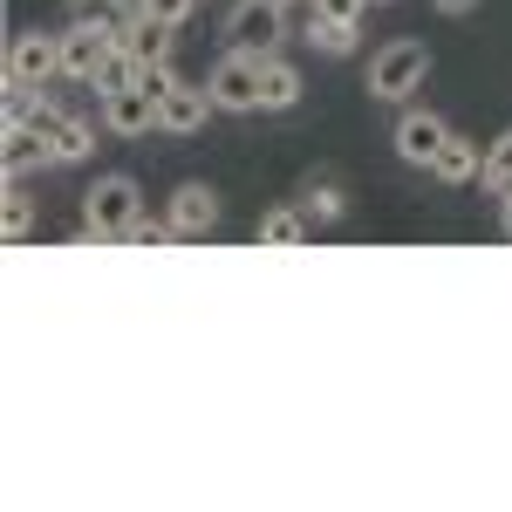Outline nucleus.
<instances>
[{
  "mask_svg": "<svg viewBox=\"0 0 512 512\" xmlns=\"http://www.w3.org/2000/svg\"><path fill=\"white\" fill-rule=\"evenodd\" d=\"M369 7H390V0H369Z\"/></svg>",
  "mask_w": 512,
  "mask_h": 512,
  "instance_id": "nucleus-27",
  "label": "nucleus"
},
{
  "mask_svg": "<svg viewBox=\"0 0 512 512\" xmlns=\"http://www.w3.org/2000/svg\"><path fill=\"white\" fill-rule=\"evenodd\" d=\"M478 171H485V151H478L472 137H458V130H451V137H444V151L431 158V178H437V185H472Z\"/></svg>",
  "mask_w": 512,
  "mask_h": 512,
  "instance_id": "nucleus-13",
  "label": "nucleus"
},
{
  "mask_svg": "<svg viewBox=\"0 0 512 512\" xmlns=\"http://www.w3.org/2000/svg\"><path fill=\"white\" fill-rule=\"evenodd\" d=\"M41 144H48V164H82L89 151H96V123H82V117H69V110H62V117H55V130H48Z\"/></svg>",
  "mask_w": 512,
  "mask_h": 512,
  "instance_id": "nucleus-14",
  "label": "nucleus"
},
{
  "mask_svg": "<svg viewBox=\"0 0 512 512\" xmlns=\"http://www.w3.org/2000/svg\"><path fill=\"white\" fill-rule=\"evenodd\" d=\"M301 103V69L287 55H260V110H294Z\"/></svg>",
  "mask_w": 512,
  "mask_h": 512,
  "instance_id": "nucleus-12",
  "label": "nucleus"
},
{
  "mask_svg": "<svg viewBox=\"0 0 512 512\" xmlns=\"http://www.w3.org/2000/svg\"><path fill=\"white\" fill-rule=\"evenodd\" d=\"M437 14H451V21H458V14H478V0H437Z\"/></svg>",
  "mask_w": 512,
  "mask_h": 512,
  "instance_id": "nucleus-25",
  "label": "nucleus"
},
{
  "mask_svg": "<svg viewBox=\"0 0 512 512\" xmlns=\"http://www.w3.org/2000/svg\"><path fill=\"white\" fill-rule=\"evenodd\" d=\"M55 76H62V35L28 28V35L7 41V82H21V89H48Z\"/></svg>",
  "mask_w": 512,
  "mask_h": 512,
  "instance_id": "nucleus-5",
  "label": "nucleus"
},
{
  "mask_svg": "<svg viewBox=\"0 0 512 512\" xmlns=\"http://www.w3.org/2000/svg\"><path fill=\"white\" fill-rule=\"evenodd\" d=\"M137 76H144V62H137L130 48H117V55L103 62V76H96V96H110V89H137Z\"/></svg>",
  "mask_w": 512,
  "mask_h": 512,
  "instance_id": "nucleus-19",
  "label": "nucleus"
},
{
  "mask_svg": "<svg viewBox=\"0 0 512 512\" xmlns=\"http://www.w3.org/2000/svg\"><path fill=\"white\" fill-rule=\"evenodd\" d=\"M178 82H185V76H178L171 62H144V76H137V89H144V96H158V103H164V96H171Z\"/></svg>",
  "mask_w": 512,
  "mask_h": 512,
  "instance_id": "nucleus-21",
  "label": "nucleus"
},
{
  "mask_svg": "<svg viewBox=\"0 0 512 512\" xmlns=\"http://www.w3.org/2000/svg\"><path fill=\"white\" fill-rule=\"evenodd\" d=\"M342 205H349V198L335 192V185H315V192L301 198V212H308V219H342Z\"/></svg>",
  "mask_w": 512,
  "mask_h": 512,
  "instance_id": "nucleus-22",
  "label": "nucleus"
},
{
  "mask_svg": "<svg viewBox=\"0 0 512 512\" xmlns=\"http://www.w3.org/2000/svg\"><path fill=\"white\" fill-rule=\"evenodd\" d=\"M212 110H219V103H212V89L178 82V89L158 103V130H164V137H192V130H205V117H212Z\"/></svg>",
  "mask_w": 512,
  "mask_h": 512,
  "instance_id": "nucleus-10",
  "label": "nucleus"
},
{
  "mask_svg": "<svg viewBox=\"0 0 512 512\" xmlns=\"http://www.w3.org/2000/svg\"><path fill=\"white\" fill-rule=\"evenodd\" d=\"M308 226H315V219H308V212H287V205H280V212H267V219H260V246H301V239H308Z\"/></svg>",
  "mask_w": 512,
  "mask_h": 512,
  "instance_id": "nucleus-17",
  "label": "nucleus"
},
{
  "mask_svg": "<svg viewBox=\"0 0 512 512\" xmlns=\"http://www.w3.org/2000/svg\"><path fill=\"white\" fill-rule=\"evenodd\" d=\"M123 48L117 28H96V21H69V35H62V76L69 82H89L96 89V76H103V62Z\"/></svg>",
  "mask_w": 512,
  "mask_h": 512,
  "instance_id": "nucleus-4",
  "label": "nucleus"
},
{
  "mask_svg": "<svg viewBox=\"0 0 512 512\" xmlns=\"http://www.w3.org/2000/svg\"><path fill=\"white\" fill-rule=\"evenodd\" d=\"M424 76H431V48L403 35V41H390V48L369 55V82H362V89H369L376 103H410V89H424Z\"/></svg>",
  "mask_w": 512,
  "mask_h": 512,
  "instance_id": "nucleus-2",
  "label": "nucleus"
},
{
  "mask_svg": "<svg viewBox=\"0 0 512 512\" xmlns=\"http://www.w3.org/2000/svg\"><path fill=\"white\" fill-rule=\"evenodd\" d=\"M171 35H178V28L158 21V14H144V7L123 21V48H130L137 62H171Z\"/></svg>",
  "mask_w": 512,
  "mask_h": 512,
  "instance_id": "nucleus-11",
  "label": "nucleus"
},
{
  "mask_svg": "<svg viewBox=\"0 0 512 512\" xmlns=\"http://www.w3.org/2000/svg\"><path fill=\"white\" fill-rule=\"evenodd\" d=\"M321 14H335V21H362V7H369V0H315Z\"/></svg>",
  "mask_w": 512,
  "mask_h": 512,
  "instance_id": "nucleus-24",
  "label": "nucleus"
},
{
  "mask_svg": "<svg viewBox=\"0 0 512 512\" xmlns=\"http://www.w3.org/2000/svg\"><path fill=\"white\" fill-rule=\"evenodd\" d=\"M103 130H110V137H144V130H158V96H144V89H110V96H103Z\"/></svg>",
  "mask_w": 512,
  "mask_h": 512,
  "instance_id": "nucleus-9",
  "label": "nucleus"
},
{
  "mask_svg": "<svg viewBox=\"0 0 512 512\" xmlns=\"http://www.w3.org/2000/svg\"><path fill=\"white\" fill-rule=\"evenodd\" d=\"M444 137H451V123L437 117V110H403L390 144H396V158H403V164H424V171H431V158L444 151Z\"/></svg>",
  "mask_w": 512,
  "mask_h": 512,
  "instance_id": "nucleus-7",
  "label": "nucleus"
},
{
  "mask_svg": "<svg viewBox=\"0 0 512 512\" xmlns=\"http://www.w3.org/2000/svg\"><path fill=\"white\" fill-rule=\"evenodd\" d=\"M144 219V192H137V178H96L89 192H82V239H130V226Z\"/></svg>",
  "mask_w": 512,
  "mask_h": 512,
  "instance_id": "nucleus-1",
  "label": "nucleus"
},
{
  "mask_svg": "<svg viewBox=\"0 0 512 512\" xmlns=\"http://www.w3.org/2000/svg\"><path fill=\"white\" fill-rule=\"evenodd\" d=\"M28 226H35V198H28V185H21V178H7V239L21 246V239H28Z\"/></svg>",
  "mask_w": 512,
  "mask_h": 512,
  "instance_id": "nucleus-20",
  "label": "nucleus"
},
{
  "mask_svg": "<svg viewBox=\"0 0 512 512\" xmlns=\"http://www.w3.org/2000/svg\"><path fill=\"white\" fill-rule=\"evenodd\" d=\"M192 7H198V0H144V14H158V21H171V28H185Z\"/></svg>",
  "mask_w": 512,
  "mask_h": 512,
  "instance_id": "nucleus-23",
  "label": "nucleus"
},
{
  "mask_svg": "<svg viewBox=\"0 0 512 512\" xmlns=\"http://www.w3.org/2000/svg\"><path fill=\"white\" fill-rule=\"evenodd\" d=\"M280 35H287V7H274V0H239L226 14V41L246 55H274Z\"/></svg>",
  "mask_w": 512,
  "mask_h": 512,
  "instance_id": "nucleus-6",
  "label": "nucleus"
},
{
  "mask_svg": "<svg viewBox=\"0 0 512 512\" xmlns=\"http://www.w3.org/2000/svg\"><path fill=\"white\" fill-rule=\"evenodd\" d=\"M355 28H362V21H335V14L308 7V41H315L321 55H349V48H355Z\"/></svg>",
  "mask_w": 512,
  "mask_h": 512,
  "instance_id": "nucleus-16",
  "label": "nucleus"
},
{
  "mask_svg": "<svg viewBox=\"0 0 512 512\" xmlns=\"http://www.w3.org/2000/svg\"><path fill=\"white\" fill-rule=\"evenodd\" d=\"M0 164H7V178H28L35 164H48V144H41L28 123H7V151H0Z\"/></svg>",
  "mask_w": 512,
  "mask_h": 512,
  "instance_id": "nucleus-15",
  "label": "nucleus"
},
{
  "mask_svg": "<svg viewBox=\"0 0 512 512\" xmlns=\"http://www.w3.org/2000/svg\"><path fill=\"white\" fill-rule=\"evenodd\" d=\"M499 233H506V239H512V192H506V198H499Z\"/></svg>",
  "mask_w": 512,
  "mask_h": 512,
  "instance_id": "nucleus-26",
  "label": "nucleus"
},
{
  "mask_svg": "<svg viewBox=\"0 0 512 512\" xmlns=\"http://www.w3.org/2000/svg\"><path fill=\"white\" fill-rule=\"evenodd\" d=\"M478 185L499 192V198L512 192V130H499V137L485 144V171H478Z\"/></svg>",
  "mask_w": 512,
  "mask_h": 512,
  "instance_id": "nucleus-18",
  "label": "nucleus"
},
{
  "mask_svg": "<svg viewBox=\"0 0 512 512\" xmlns=\"http://www.w3.org/2000/svg\"><path fill=\"white\" fill-rule=\"evenodd\" d=\"M164 219H171V233H178V239H205L212 226H219V192H212V185H178Z\"/></svg>",
  "mask_w": 512,
  "mask_h": 512,
  "instance_id": "nucleus-8",
  "label": "nucleus"
},
{
  "mask_svg": "<svg viewBox=\"0 0 512 512\" xmlns=\"http://www.w3.org/2000/svg\"><path fill=\"white\" fill-rule=\"evenodd\" d=\"M205 89H212V103H219L226 117H253V110H260V55H246V48H226V55L212 62Z\"/></svg>",
  "mask_w": 512,
  "mask_h": 512,
  "instance_id": "nucleus-3",
  "label": "nucleus"
}]
</instances>
